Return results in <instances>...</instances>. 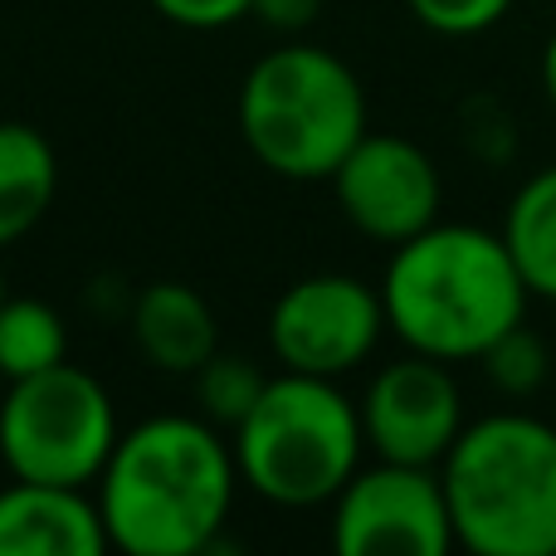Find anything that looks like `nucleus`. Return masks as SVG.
Returning a JSON list of instances; mask_svg holds the SVG:
<instances>
[{
    "instance_id": "obj_1",
    "label": "nucleus",
    "mask_w": 556,
    "mask_h": 556,
    "mask_svg": "<svg viewBox=\"0 0 556 556\" xmlns=\"http://www.w3.org/2000/svg\"><path fill=\"white\" fill-rule=\"evenodd\" d=\"M108 542L127 556L211 552L235 508L230 440L195 415H152L117 434L93 483Z\"/></svg>"
},
{
    "instance_id": "obj_2",
    "label": "nucleus",
    "mask_w": 556,
    "mask_h": 556,
    "mask_svg": "<svg viewBox=\"0 0 556 556\" xmlns=\"http://www.w3.org/2000/svg\"><path fill=\"white\" fill-rule=\"evenodd\" d=\"M528 283L503 235L440 225L395 244L381 278L386 327L405 352L434 362H479L508 327L528 317Z\"/></svg>"
},
{
    "instance_id": "obj_3",
    "label": "nucleus",
    "mask_w": 556,
    "mask_h": 556,
    "mask_svg": "<svg viewBox=\"0 0 556 556\" xmlns=\"http://www.w3.org/2000/svg\"><path fill=\"white\" fill-rule=\"evenodd\" d=\"M454 542L473 556H556V430L498 410L464 425L440 459Z\"/></svg>"
},
{
    "instance_id": "obj_4",
    "label": "nucleus",
    "mask_w": 556,
    "mask_h": 556,
    "mask_svg": "<svg viewBox=\"0 0 556 556\" xmlns=\"http://www.w3.org/2000/svg\"><path fill=\"white\" fill-rule=\"evenodd\" d=\"M240 132L254 162L283 181H332L366 137L362 78L332 49H269L240 84Z\"/></svg>"
},
{
    "instance_id": "obj_5",
    "label": "nucleus",
    "mask_w": 556,
    "mask_h": 556,
    "mask_svg": "<svg viewBox=\"0 0 556 556\" xmlns=\"http://www.w3.org/2000/svg\"><path fill=\"white\" fill-rule=\"evenodd\" d=\"M235 469L278 508H317L362 469V410L327 376L278 371L235 425Z\"/></svg>"
},
{
    "instance_id": "obj_6",
    "label": "nucleus",
    "mask_w": 556,
    "mask_h": 556,
    "mask_svg": "<svg viewBox=\"0 0 556 556\" xmlns=\"http://www.w3.org/2000/svg\"><path fill=\"white\" fill-rule=\"evenodd\" d=\"M117 434L123 430L103 381L74 362L10 381L0 401V464L10 479L93 489Z\"/></svg>"
},
{
    "instance_id": "obj_7",
    "label": "nucleus",
    "mask_w": 556,
    "mask_h": 556,
    "mask_svg": "<svg viewBox=\"0 0 556 556\" xmlns=\"http://www.w3.org/2000/svg\"><path fill=\"white\" fill-rule=\"evenodd\" d=\"M332 547L342 556H444L459 547L440 469L395 459L356 469L332 498Z\"/></svg>"
},
{
    "instance_id": "obj_8",
    "label": "nucleus",
    "mask_w": 556,
    "mask_h": 556,
    "mask_svg": "<svg viewBox=\"0 0 556 556\" xmlns=\"http://www.w3.org/2000/svg\"><path fill=\"white\" fill-rule=\"evenodd\" d=\"M386 327L381 288L362 283L352 274H307L278 293L269 313V346L283 371L303 376H337L356 371Z\"/></svg>"
},
{
    "instance_id": "obj_9",
    "label": "nucleus",
    "mask_w": 556,
    "mask_h": 556,
    "mask_svg": "<svg viewBox=\"0 0 556 556\" xmlns=\"http://www.w3.org/2000/svg\"><path fill=\"white\" fill-rule=\"evenodd\" d=\"M332 191L352 230L391 250L430 230L444 201L434 156L395 132H366L332 172Z\"/></svg>"
},
{
    "instance_id": "obj_10",
    "label": "nucleus",
    "mask_w": 556,
    "mask_h": 556,
    "mask_svg": "<svg viewBox=\"0 0 556 556\" xmlns=\"http://www.w3.org/2000/svg\"><path fill=\"white\" fill-rule=\"evenodd\" d=\"M356 410H362L366 450L376 459L425 464V469H440L464 430V395L450 376V362L420 352L381 366Z\"/></svg>"
},
{
    "instance_id": "obj_11",
    "label": "nucleus",
    "mask_w": 556,
    "mask_h": 556,
    "mask_svg": "<svg viewBox=\"0 0 556 556\" xmlns=\"http://www.w3.org/2000/svg\"><path fill=\"white\" fill-rule=\"evenodd\" d=\"M103 513L74 483L10 479L0 489V556H103Z\"/></svg>"
},
{
    "instance_id": "obj_12",
    "label": "nucleus",
    "mask_w": 556,
    "mask_h": 556,
    "mask_svg": "<svg viewBox=\"0 0 556 556\" xmlns=\"http://www.w3.org/2000/svg\"><path fill=\"white\" fill-rule=\"evenodd\" d=\"M132 337L147 366L166 376H195L215 352H220V327L215 313L191 283H147L132 303Z\"/></svg>"
},
{
    "instance_id": "obj_13",
    "label": "nucleus",
    "mask_w": 556,
    "mask_h": 556,
    "mask_svg": "<svg viewBox=\"0 0 556 556\" xmlns=\"http://www.w3.org/2000/svg\"><path fill=\"white\" fill-rule=\"evenodd\" d=\"M59 191L54 147L29 123H0V250L20 244L49 215Z\"/></svg>"
},
{
    "instance_id": "obj_14",
    "label": "nucleus",
    "mask_w": 556,
    "mask_h": 556,
    "mask_svg": "<svg viewBox=\"0 0 556 556\" xmlns=\"http://www.w3.org/2000/svg\"><path fill=\"white\" fill-rule=\"evenodd\" d=\"M498 235L508 244L528 293L556 303V166H542L538 176H528L518 186Z\"/></svg>"
},
{
    "instance_id": "obj_15",
    "label": "nucleus",
    "mask_w": 556,
    "mask_h": 556,
    "mask_svg": "<svg viewBox=\"0 0 556 556\" xmlns=\"http://www.w3.org/2000/svg\"><path fill=\"white\" fill-rule=\"evenodd\" d=\"M68 362V327L45 298H10L0 303V376L25 381L49 366Z\"/></svg>"
},
{
    "instance_id": "obj_16",
    "label": "nucleus",
    "mask_w": 556,
    "mask_h": 556,
    "mask_svg": "<svg viewBox=\"0 0 556 556\" xmlns=\"http://www.w3.org/2000/svg\"><path fill=\"white\" fill-rule=\"evenodd\" d=\"M264 386H269V376H264L250 356H230V352H215L211 362L195 371V391H201L205 420L225 425V430H235V425L254 410Z\"/></svg>"
},
{
    "instance_id": "obj_17",
    "label": "nucleus",
    "mask_w": 556,
    "mask_h": 556,
    "mask_svg": "<svg viewBox=\"0 0 556 556\" xmlns=\"http://www.w3.org/2000/svg\"><path fill=\"white\" fill-rule=\"evenodd\" d=\"M483 371H489V381L498 386L503 395H513V401H522V395H538L542 386H547L552 376V352L547 342H542L538 332H532L528 323L508 327V332L498 337V342L489 346V352L479 356Z\"/></svg>"
},
{
    "instance_id": "obj_18",
    "label": "nucleus",
    "mask_w": 556,
    "mask_h": 556,
    "mask_svg": "<svg viewBox=\"0 0 556 556\" xmlns=\"http://www.w3.org/2000/svg\"><path fill=\"white\" fill-rule=\"evenodd\" d=\"M405 5H410V15L420 20L425 29L464 39V35H483V29H493L513 10V0H405Z\"/></svg>"
},
{
    "instance_id": "obj_19",
    "label": "nucleus",
    "mask_w": 556,
    "mask_h": 556,
    "mask_svg": "<svg viewBox=\"0 0 556 556\" xmlns=\"http://www.w3.org/2000/svg\"><path fill=\"white\" fill-rule=\"evenodd\" d=\"M152 10H162L181 29H225L250 15L254 0H152Z\"/></svg>"
},
{
    "instance_id": "obj_20",
    "label": "nucleus",
    "mask_w": 556,
    "mask_h": 556,
    "mask_svg": "<svg viewBox=\"0 0 556 556\" xmlns=\"http://www.w3.org/2000/svg\"><path fill=\"white\" fill-rule=\"evenodd\" d=\"M317 10H323V0H254L250 15H260L269 29L298 35V29H307L317 20Z\"/></svg>"
},
{
    "instance_id": "obj_21",
    "label": "nucleus",
    "mask_w": 556,
    "mask_h": 556,
    "mask_svg": "<svg viewBox=\"0 0 556 556\" xmlns=\"http://www.w3.org/2000/svg\"><path fill=\"white\" fill-rule=\"evenodd\" d=\"M542 93H547V103L556 108V29H552L547 49H542Z\"/></svg>"
},
{
    "instance_id": "obj_22",
    "label": "nucleus",
    "mask_w": 556,
    "mask_h": 556,
    "mask_svg": "<svg viewBox=\"0 0 556 556\" xmlns=\"http://www.w3.org/2000/svg\"><path fill=\"white\" fill-rule=\"evenodd\" d=\"M0 303H5V274H0Z\"/></svg>"
}]
</instances>
